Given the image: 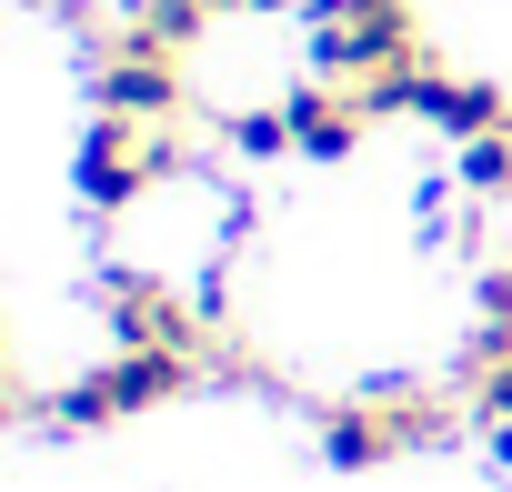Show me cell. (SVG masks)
<instances>
[{
  "label": "cell",
  "instance_id": "obj_1",
  "mask_svg": "<svg viewBox=\"0 0 512 492\" xmlns=\"http://www.w3.org/2000/svg\"><path fill=\"white\" fill-rule=\"evenodd\" d=\"M452 432H462V402H452V392L382 382V392H362V402H332V412H322V462L372 472V462H392V452H432V442H452Z\"/></svg>",
  "mask_w": 512,
  "mask_h": 492
},
{
  "label": "cell",
  "instance_id": "obj_2",
  "mask_svg": "<svg viewBox=\"0 0 512 492\" xmlns=\"http://www.w3.org/2000/svg\"><path fill=\"white\" fill-rule=\"evenodd\" d=\"M201 382V362L191 352H121V362H101L91 382H71L61 402H51V422H71V432H101V422H131V412H161L171 392H191Z\"/></svg>",
  "mask_w": 512,
  "mask_h": 492
},
{
  "label": "cell",
  "instance_id": "obj_3",
  "mask_svg": "<svg viewBox=\"0 0 512 492\" xmlns=\"http://www.w3.org/2000/svg\"><path fill=\"white\" fill-rule=\"evenodd\" d=\"M171 171H181V141L151 131V121H111V111H101V121L81 131V201H91V211H131V201H141L151 181H171Z\"/></svg>",
  "mask_w": 512,
  "mask_h": 492
},
{
  "label": "cell",
  "instance_id": "obj_4",
  "mask_svg": "<svg viewBox=\"0 0 512 492\" xmlns=\"http://www.w3.org/2000/svg\"><path fill=\"white\" fill-rule=\"evenodd\" d=\"M101 312H111V332H121V352H211V312H191L161 272H111L101 282Z\"/></svg>",
  "mask_w": 512,
  "mask_h": 492
},
{
  "label": "cell",
  "instance_id": "obj_5",
  "mask_svg": "<svg viewBox=\"0 0 512 492\" xmlns=\"http://www.w3.org/2000/svg\"><path fill=\"white\" fill-rule=\"evenodd\" d=\"M91 101H101L111 121H151V131H171V121H181V61H161V51H121V41H111Z\"/></svg>",
  "mask_w": 512,
  "mask_h": 492
},
{
  "label": "cell",
  "instance_id": "obj_6",
  "mask_svg": "<svg viewBox=\"0 0 512 492\" xmlns=\"http://www.w3.org/2000/svg\"><path fill=\"white\" fill-rule=\"evenodd\" d=\"M282 111H292V151H322V161H342V151L372 131V101H362L352 81H312V91H292Z\"/></svg>",
  "mask_w": 512,
  "mask_h": 492
},
{
  "label": "cell",
  "instance_id": "obj_7",
  "mask_svg": "<svg viewBox=\"0 0 512 492\" xmlns=\"http://www.w3.org/2000/svg\"><path fill=\"white\" fill-rule=\"evenodd\" d=\"M201 31H211V0H131L121 51H161V61H181Z\"/></svg>",
  "mask_w": 512,
  "mask_h": 492
},
{
  "label": "cell",
  "instance_id": "obj_8",
  "mask_svg": "<svg viewBox=\"0 0 512 492\" xmlns=\"http://www.w3.org/2000/svg\"><path fill=\"white\" fill-rule=\"evenodd\" d=\"M462 392L482 422H512V322H482V342L462 352Z\"/></svg>",
  "mask_w": 512,
  "mask_h": 492
},
{
  "label": "cell",
  "instance_id": "obj_9",
  "mask_svg": "<svg viewBox=\"0 0 512 492\" xmlns=\"http://www.w3.org/2000/svg\"><path fill=\"white\" fill-rule=\"evenodd\" d=\"M422 121H442L452 141H492V131H512V101H502L492 81H442Z\"/></svg>",
  "mask_w": 512,
  "mask_h": 492
},
{
  "label": "cell",
  "instance_id": "obj_10",
  "mask_svg": "<svg viewBox=\"0 0 512 492\" xmlns=\"http://www.w3.org/2000/svg\"><path fill=\"white\" fill-rule=\"evenodd\" d=\"M462 181H472L482 201H512V131H492V141H462Z\"/></svg>",
  "mask_w": 512,
  "mask_h": 492
},
{
  "label": "cell",
  "instance_id": "obj_11",
  "mask_svg": "<svg viewBox=\"0 0 512 492\" xmlns=\"http://www.w3.org/2000/svg\"><path fill=\"white\" fill-rule=\"evenodd\" d=\"M282 141H292V111H241V121H231V151H251V161L282 151Z\"/></svg>",
  "mask_w": 512,
  "mask_h": 492
},
{
  "label": "cell",
  "instance_id": "obj_12",
  "mask_svg": "<svg viewBox=\"0 0 512 492\" xmlns=\"http://www.w3.org/2000/svg\"><path fill=\"white\" fill-rule=\"evenodd\" d=\"M402 11H422V0H322L312 21H402Z\"/></svg>",
  "mask_w": 512,
  "mask_h": 492
},
{
  "label": "cell",
  "instance_id": "obj_13",
  "mask_svg": "<svg viewBox=\"0 0 512 492\" xmlns=\"http://www.w3.org/2000/svg\"><path fill=\"white\" fill-rule=\"evenodd\" d=\"M482 322H512V262H502V272H482Z\"/></svg>",
  "mask_w": 512,
  "mask_h": 492
},
{
  "label": "cell",
  "instance_id": "obj_14",
  "mask_svg": "<svg viewBox=\"0 0 512 492\" xmlns=\"http://www.w3.org/2000/svg\"><path fill=\"white\" fill-rule=\"evenodd\" d=\"M492 452H502V462H512V422H492Z\"/></svg>",
  "mask_w": 512,
  "mask_h": 492
},
{
  "label": "cell",
  "instance_id": "obj_15",
  "mask_svg": "<svg viewBox=\"0 0 512 492\" xmlns=\"http://www.w3.org/2000/svg\"><path fill=\"white\" fill-rule=\"evenodd\" d=\"M251 11H292V0H251Z\"/></svg>",
  "mask_w": 512,
  "mask_h": 492
},
{
  "label": "cell",
  "instance_id": "obj_16",
  "mask_svg": "<svg viewBox=\"0 0 512 492\" xmlns=\"http://www.w3.org/2000/svg\"><path fill=\"white\" fill-rule=\"evenodd\" d=\"M211 11H251V0H211Z\"/></svg>",
  "mask_w": 512,
  "mask_h": 492
}]
</instances>
